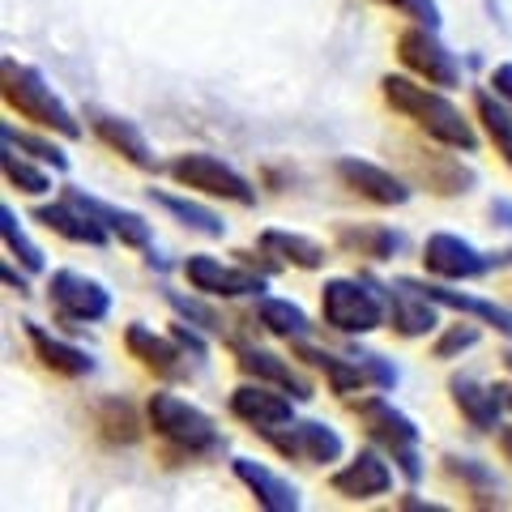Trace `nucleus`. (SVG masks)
I'll list each match as a JSON object with an SVG mask.
<instances>
[{
    "mask_svg": "<svg viewBox=\"0 0 512 512\" xmlns=\"http://www.w3.org/2000/svg\"><path fill=\"white\" fill-rule=\"evenodd\" d=\"M402 508H414V512H440L444 504H431V500H419V495H402Z\"/></svg>",
    "mask_w": 512,
    "mask_h": 512,
    "instance_id": "obj_44",
    "label": "nucleus"
},
{
    "mask_svg": "<svg viewBox=\"0 0 512 512\" xmlns=\"http://www.w3.org/2000/svg\"><path fill=\"white\" fill-rule=\"evenodd\" d=\"M205 299H210V295H205ZM205 299H197V295H180V291H167V303L175 308V316L192 320V325L205 329V333H227V320H222V312L210 308Z\"/></svg>",
    "mask_w": 512,
    "mask_h": 512,
    "instance_id": "obj_38",
    "label": "nucleus"
},
{
    "mask_svg": "<svg viewBox=\"0 0 512 512\" xmlns=\"http://www.w3.org/2000/svg\"><path fill=\"white\" fill-rule=\"evenodd\" d=\"M0 99H5L9 111H18L22 120H30L35 128H47V133H56L64 141H77L86 133L82 120L73 116V107L52 90V82H47L35 64H22L13 56L0 60Z\"/></svg>",
    "mask_w": 512,
    "mask_h": 512,
    "instance_id": "obj_2",
    "label": "nucleus"
},
{
    "mask_svg": "<svg viewBox=\"0 0 512 512\" xmlns=\"http://www.w3.org/2000/svg\"><path fill=\"white\" fill-rule=\"evenodd\" d=\"M47 303L64 325H99L111 316V291L82 269H52L47 274Z\"/></svg>",
    "mask_w": 512,
    "mask_h": 512,
    "instance_id": "obj_11",
    "label": "nucleus"
},
{
    "mask_svg": "<svg viewBox=\"0 0 512 512\" xmlns=\"http://www.w3.org/2000/svg\"><path fill=\"white\" fill-rule=\"evenodd\" d=\"M350 414L359 419L363 436L372 440V444H380L384 453L393 457L397 474H402L410 487H414V483H423L427 466H423V453H419V423H414L406 410H397L389 397L376 389V393L359 397V402H350Z\"/></svg>",
    "mask_w": 512,
    "mask_h": 512,
    "instance_id": "obj_5",
    "label": "nucleus"
},
{
    "mask_svg": "<svg viewBox=\"0 0 512 512\" xmlns=\"http://www.w3.org/2000/svg\"><path fill=\"white\" fill-rule=\"evenodd\" d=\"M0 171H5V184L26 192V197H47V192H52V167L35 163L30 154L13 150V146H5V154H0Z\"/></svg>",
    "mask_w": 512,
    "mask_h": 512,
    "instance_id": "obj_35",
    "label": "nucleus"
},
{
    "mask_svg": "<svg viewBox=\"0 0 512 512\" xmlns=\"http://www.w3.org/2000/svg\"><path fill=\"white\" fill-rule=\"evenodd\" d=\"M291 355L299 363H308L312 372L325 376V384L338 397L363 393V389L389 393V389H397V380H402L393 359L376 355V350H359V346L355 350H329V346H320L312 338H303V342H291Z\"/></svg>",
    "mask_w": 512,
    "mask_h": 512,
    "instance_id": "obj_3",
    "label": "nucleus"
},
{
    "mask_svg": "<svg viewBox=\"0 0 512 512\" xmlns=\"http://www.w3.org/2000/svg\"><path fill=\"white\" fill-rule=\"evenodd\" d=\"M146 419H150L154 436L180 457H218L222 448H227V436L214 427L210 414H205L201 406H192L188 397L171 393V389L150 393Z\"/></svg>",
    "mask_w": 512,
    "mask_h": 512,
    "instance_id": "obj_4",
    "label": "nucleus"
},
{
    "mask_svg": "<svg viewBox=\"0 0 512 512\" xmlns=\"http://www.w3.org/2000/svg\"><path fill=\"white\" fill-rule=\"evenodd\" d=\"M333 175H338L350 192H359L363 201L384 205V210H397V205H406L414 197V188L397 171L372 163V158H359V154H342L338 163H333Z\"/></svg>",
    "mask_w": 512,
    "mask_h": 512,
    "instance_id": "obj_16",
    "label": "nucleus"
},
{
    "mask_svg": "<svg viewBox=\"0 0 512 512\" xmlns=\"http://www.w3.org/2000/svg\"><path fill=\"white\" fill-rule=\"evenodd\" d=\"M414 158V167H419V180L431 188V192H440V197H457V192H470L478 184V175L474 167H466L457 158V150H419V154H410Z\"/></svg>",
    "mask_w": 512,
    "mask_h": 512,
    "instance_id": "obj_27",
    "label": "nucleus"
},
{
    "mask_svg": "<svg viewBox=\"0 0 512 512\" xmlns=\"http://www.w3.org/2000/svg\"><path fill=\"white\" fill-rule=\"evenodd\" d=\"M227 410L235 414L239 423H248L256 436H265V431L286 427V423L295 419V397L286 393V389H278V384L244 380V384H235V389H231Z\"/></svg>",
    "mask_w": 512,
    "mask_h": 512,
    "instance_id": "obj_13",
    "label": "nucleus"
},
{
    "mask_svg": "<svg viewBox=\"0 0 512 512\" xmlns=\"http://www.w3.org/2000/svg\"><path fill=\"white\" fill-rule=\"evenodd\" d=\"M448 397H453L457 414L474 431H500L504 427V402H500V393H495V384L461 372V376H448Z\"/></svg>",
    "mask_w": 512,
    "mask_h": 512,
    "instance_id": "obj_25",
    "label": "nucleus"
},
{
    "mask_svg": "<svg viewBox=\"0 0 512 512\" xmlns=\"http://www.w3.org/2000/svg\"><path fill=\"white\" fill-rule=\"evenodd\" d=\"M427 299H436L440 308L448 312H461V316H470L478 320V325H491L500 338L512 342V308H504V303H495V299H483V295H470V291H457V282H440V278H410Z\"/></svg>",
    "mask_w": 512,
    "mask_h": 512,
    "instance_id": "obj_18",
    "label": "nucleus"
},
{
    "mask_svg": "<svg viewBox=\"0 0 512 512\" xmlns=\"http://www.w3.org/2000/svg\"><path fill=\"white\" fill-rule=\"evenodd\" d=\"M380 5H389V9H397L402 18H410V22H423V26H436L440 30V5L436 0H380Z\"/></svg>",
    "mask_w": 512,
    "mask_h": 512,
    "instance_id": "obj_39",
    "label": "nucleus"
},
{
    "mask_svg": "<svg viewBox=\"0 0 512 512\" xmlns=\"http://www.w3.org/2000/svg\"><path fill=\"white\" fill-rule=\"evenodd\" d=\"M261 440L274 444L286 461H303V466H333V461L346 457L342 431L320 419H291L286 427L265 431Z\"/></svg>",
    "mask_w": 512,
    "mask_h": 512,
    "instance_id": "obj_12",
    "label": "nucleus"
},
{
    "mask_svg": "<svg viewBox=\"0 0 512 512\" xmlns=\"http://www.w3.org/2000/svg\"><path fill=\"white\" fill-rule=\"evenodd\" d=\"M444 470H448V478H457V483L474 495V504H483V508H500L504 504L500 500L504 483H500V474H495L487 461L466 457V453H448L444 457Z\"/></svg>",
    "mask_w": 512,
    "mask_h": 512,
    "instance_id": "obj_31",
    "label": "nucleus"
},
{
    "mask_svg": "<svg viewBox=\"0 0 512 512\" xmlns=\"http://www.w3.org/2000/svg\"><path fill=\"white\" fill-rule=\"evenodd\" d=\"M146 197L158 205V210H167L175 222H184L188 231H197L205 239H222V235H227V218H222L218 210H210V205L175 197V192H163V188H146Z\"/></svg>",
    "mask_w": 512,
    "mask_h": 512,
    "instance_id": "obj_30",
    "label": "nucleus"
},
{
    "mask_svg": "<svg viewBox=\"0 0 512 512\" xmlns=\"http://www.w3.org/2000/svg\"><path fill=\"white\" fill-rule=\"evenodd\" d=\"M320 320L342 333V338H367L389 325V312H384V291L376 278H325L320 286Z\"/></svg>",
    "mask_w": 512,
    "mask_h": 512,
    "instance_id": "obj_6",
    "label": "nucleus"
},
{
    "mask_svg": "<svg viewBox=\"0 0 512 512\" xmlns=\"http://www.w3.org/2000/svg\"><path fill=\"white\" fill-rule=\"evenodd\" d=\"M0 137H5V146L30 154V158H35V163H43V167H52V171H69V154H64V150L56 146L47 128H43V133H26V128L5 124V128H0Z\"/></svg>",
    "mask_w": 512,
    "mask_h": 512,
    "instance_id": "obj_36",
    "label": "nucleus"
},
{
    "mask_svg": "<svg viewBox=\"0 0 512 512\" xmlns=\"http://www.w3.org/2000/svg\"><path fill=\"white\" fill-rule=\"evenodd\" d=\"M495 393H500V402H504V410L512 414V380H495Z\"/></svg>",
    "mask_w": 512,
    "mask_h": 512,
    "instance_id": "obj_46",
    "label": "nucleus"
},
{
    "mask_svg": "<svg viewBox=\"0 0 512 512\" xmlns=\"http://www.w3.org/2000/svg\"><path fill=\"white\" fill-rule=\"evenodd\" d=\"M35 222H39V227H47L52 235L69 239V244H82V248H107L111 244V235H107L103 222L94 218L90 210H82L73 197H60L52 205H39Z\"/></svg>",
    "mask_w": 512,
    "mask_h": 512,
    "instance_id": "obj_24",
    "label": "nucleus"
},
{
    "mask_svg": "<svg viewBox=\"0 0 512 512\" xmlns=\"http://www.w3.org/2000/svg\"><path fill=\"white\" fill-rule=\"evenodd\" d=\"M491 218H495V227L512 231V197H495L491 201Z\"/></svg>",
    "mask_w": 512,
    "mask_h": 512,
    "instance_id": "obj_42",
    "label": "nucleus"
},
{
    "mask_svg": "<svg viewBox=\"0 0 512 512\" xmlns=\"http://www.w3.org/2000/svg\"><path fill=\"white\" fill-rule=\"evenodd\" d=\"M22 325H26L30 350H35V359L47 367V372H56V376H64V380H86V376L99 372V359H94L90 350L64 342L60 333L35 325V320H22Z\"/></svg>",
    "mask_w": 512,
    "mask_h": 512,
    "instance_id": "obj_22",
    "label": "nucleus"
},
{
    "mask_svg": "<svg viewBox=\"0 0 512 512\" xmlns=\"http://www.w3.org/2000/svg\"><path fill=\"white\" fill-rule=\"evenodd\" d=\"M0 239H5L9 261H18L26 274H43V269H47L43 248L26 235V227H22V218H18V210H13V205H0Z\"/></svg>",
    "mask_w": 512,
    "mask_h": 512,
    "instance_id": "obj_34",
    "label": "nucleus"
},
{
    "mask_svg": "<svg viewBox=\"0 0 512 512\" xmlns=\"http://www.w3.org/2000/svg\"><path fill=\"white\" fill-rule=\"evenodd\" d=\"M474 116H478V124H483V133L495 146V154L512 167V103L504 99V94H495L491 86L474 90Z\"/></svg>",
    "mask_w": 512,
    "mask_h": 512,
    "instance_id": "obj_32",
    "label": "nucleus"
},
{
    "mask_svg": "<svg viewBox=\"0 0 512 512\" xmlns=\"http://www.w3.org/2000/svg\"><path fill=\"white\" fill-rule=\"evenodd\" d=\"M180 274H184V282L192 286V291L210 295V299H261L265 282H269V274H261L256 265H248V261L227 265L222 256H210V252L184 256Z\"/></svg>",
    "mask_w": 512,
    "mask_h": 512,
    "instance_id": "obj_9",
    "label": "nucleus"
},
{
    "mask_svg": "<svg viewBox=\"0 0 512 512\" xmlns=\"http://www.w3.org/2000/svg\"><path fill=\"white\" fill-rule=\"evenodd\" d=\"M389 461L393 457L384 453L380 444L359 448V453L350 457L342 470L329 474V491L342 495V500H350V504H363V500H376V495H389L393 491V470H397V466H389Z\"/></svg>",
    "mask_w": 512,
    "mask_h": 512,
    "instance_id": "obj_14",
    "label": "nucleus"
},
{
    "mask_svg": "<svg viewBox=\"0 0 512 512\" xmlns=\"http://www.w3.org/2000/svg\"><path fill=\"white\" fill-rule=\"evenodd\" d=\"M397 60L406 64V73H414L427 86H440V90L461 86V60L448 52V43L440 39L436 26L410 22L402 35H397Z\"/></svg>",
    "mask_w": 512,
    "mask_h": 512,
    "instance_id": "obj_10",
    "label": "nucleus"
},
{
    "mask_svg": "<svg viewBox=\"0 0 512 512\" xmlns=\"http://www.w3.org/2000/svg\"><path fill=\"white\" fill-rule=\"evenodd\" d=\"M235 367L244 372V380H265V384H278L295 397V402H312L316 389L312 380L299 372L291 359H282L278 350H265V346H235Z\"/></svg>",
    "mask_w": 512,
    "mask_h": 512,
    "instance_id": "obj_19",
    "label": "nucleus"
},
{
    "mask_svg": "<svg viewBox=\"0 0 512 512\" xmlns=\"http://www.w3.org/2000/svg\"><path fill=\"white\" fill-rule=\"evenodd\" d=\"M64 197H73L82 210H90L94 218L107 227V235L111 239H120L124 248H137V252H150L154 248V227L141 214H133V210H124V205H111V201H103V197H94V192H82V188H64Z\"/></svg>",
    "mask_w": 512,
    "mask_h": 512,
    "instance_id": "obj_23",
    "label": "nucleus"
},
{
    "mask_svg": "<svg viewBox=\"0 0 512 512\" xmlns=\"http://www.w3.org/2000/svg\"><path fill=\"white\" fill-rule=\"evenodd\" d=\"M380 94L397 116L410 120L419 133H427V141H436V146H448L457 154H478V146H483L474 120L448 99V90L427 86L414 73H384Z\"/></svg>",
    "mask_w": 512,
    "mask_h": 512,
    "instance_id": "obj_1",
    "label": "nucleus"
},
{
    "mask_svg": "<svg viewBox=\"0 0 512 512\" xmlns=\"http://www.w3.org/2000/svg\"><path fill=\"white\" fill-rule=\"evenodd\" d=\"M504 367H508V376H512V346L504 350Z\"/></svg>",
    "mask_w": 512,
    "mask_h": 512,
    "instance_id": "obj_47",
    "label": "nucleus"
},
{
    "mask_svg": "<svg viewBox=\"0 0 512 512\" xmlns=\"http://www.w3.org/2000/svg\"><path fill=\"white\" fill-rule=\"evenodd\" d=\"M90 128L111 154H120L124 163H133L137 171H158L163 167L158 163V154H154V146H150V137L137 128V120L111 116V111H90Z\"/></svg>",
    "mask_w": 512,
    "mask_h": 512,
    "instance_id": "obj_20",
    "label": "nucleus"
},
{
    "mask_svg": "<svg viewBox=\"0 0 512 512\" xmlns=\"http://www.w3.org/2000/svg\"><path fill=\"white\" fill-rule=\"evenodd\" d=\"M380 291H384V312H389V325L384 329H393L397 338L414 342V338H427V333L440 329V303L427 299L410 278L380 282Z\"/></svg>",
    "mask_w": 512,
    "mask_h": 512,
    "instance_id": "obj_15",
    "label": "nucleus"
},
{
    "mask_svg": "<svg viewBox=\"0 0 512 512\" xmlns=\"http://www.w3.org/2000/svg\"><path fill=\"white\" fill-rule=\"evenodd\" d=\"M94 423H99V436L107 444H124V448L137 444L141 431L150 427V419H141L128 397H103V402L94 406Z\"/></svg>",
    "mask_w": 512,
    "mask_h": 512,
    "instance_id": "obj_33",
    "label": "nucleus"
},
{
    "mask_svg": "<svg viewBox=\"0 0 512 512\" xmlns=\"http://www.w3.org/2000/svg\"><path fill=\"white\" fill-rule=\"evenodd\" d=\"M333 239H338L342 252L363 256V261H372V265L397 261V256L406 252V235L393 227H380V222H338Z\"/></svg>",
    "mask_w": 512,
    "mask_h": 512,
    "instance_id": "obj_26",
    "label": "nucleus"
},
{
    "mask_svg": "<svg viewBox=\"0 0 512 512\" xmlns=\"http://www.w3.org/2000/svg\"><path fill=\"white\" fill-rule=\"evenodd\" d=\"M124 350L133 355L146 372H154L158 380H188L192 376V355L171 338V333H154L150 325H141V320H133V325L124 329Z\"/></svg>",
    "mask_w": 512,
    "mask_h": 512,
    "instance_id": "obj_17",
    "label": "nucleus"
},
{
    "mask_svg": "<svg viewBox=\"0 0 512 512\" xmlns=\"http://www.w3.org/2000/svg\"><path fill=\"white\" fill-rule=\"evenodd\" d=\"M231 474L248 487V495H252V500L261 504L265 512H299V508H303L299 487L291 483V478H282L278 470H269L265 461H256V457H235V461H231Z\"/></svg>",
    "mask_w": 512,
    "mask_h": 512,
    "instance_id": "obj_21",
    "label": "nucleus"
},
{
    "mask_svg": "<svg viewBox=\"0 0 512 512\" xmlns=\"http://www.w3.org/2000/svg\"><path fill=\"white\" fill-rule=\"evenodd\" d=\"M504 265H512V252H483L453 231H436L423 239V269L440 282H474Z\"/></svg>",
    "mask_w": 512,
    "mask_h": 512,
    "instance_id": "obj_8",
    "label": "nucleus"
},
{
    "mask_svg": "<svg viewBox=\"0 0 512 512\" xmlns=\"http://www.w3.org/2000/svg\"><path fill=\"white\" fill-rule=\"evenodd\" d=\"M491 90L504 94V99L512 103V60H504V64H495L491 69Z\"/></svg>",
    "mask_w": 512,
    "mask_h": 512,
    "instance_id": "obj_41",
    "label": "nucleus"
},
{
    "mask_svg": "<svg viewBox=\"0 0 512 512\" xmlns=\"http://www.w3.org/2000/svg\"><path fill=\"white\" fill-rule=\"evenodd\" d=\"M256 252L274 256L278 265H291V269H320L329 261L320 239L303 235V231H286V227H265L256 235Z\"/></svg>",
    "mask_w": 512,
    "mask_h": 512,
    "instance_id": "obj_28",
    "label": "nucleus"
},
{
    "mask_svg": "<svg viewBox=\"0 0 512 512\" xmlns=\"http://www.w3.org/2000/svg\"><path fill=\"white\" fill-rule=\"evenodd\" d=\"M483 342V329H478V320H461V325H444L436 329V342H431V359H461L466 350H474Z\"/></svg>",
    "mask_w": 512,
    "mask_h": 512,
    "instance_id": "obj_37",
    "label": "nucleus"
},
{
    "mask_svg": "<svg viewBox=\"0 0 512 512\" xmlns=\"http://www.w3.org/2000/svg\"><path fill=\"white\" fill-rule=\"evenodd\" d=\"M171 338L180 342V346H184V350H188V355L197 359V363H205V355H210V342H205V329H197V325H192V320H184V316L171 325Z\"/></svg>",
    "mask_w": 512,
    "mask_h": 512,
    "instance_id": "obj_40",
    "label": "nucleus"
},
{
    "mask_svg": "<svg viewBox=\"0 0 512 512\" xmlns=\"http://www.w3.org/2000/svg\"><path fill=\"white\" fill-rule=\"evenodd\" d=\"M0 278H5V286H9V291H18V295H30V282H26V274H18V269H13L9 261L0 265Z\"/></svg>",
    "mask_w": 512,
    "mask_h": 512,
    "instance_id": "obj_43",
    "label": "nucleus"
},
{
    "mask_svg": "<svg viewBox=\"0 0 512 512\" xmlns=\"http://www.w3.org/2000/svg\"><path fill=\"white\" fill-rule=\"evenodd\" d=\"M167 175L180 188L197 192V197L231 201V205H244V210H252V205H256V184L248 180L244 171H235L231 163H222V158L210 154V150L175 154L171 163H167Z\"/></svg>",
    "mask_w": 512,
    "mask_h": 512,
    "instance_id": "obj_7",
    "label": "nucleus"
},
{
    "mask_svg": "<svg viewBox=\"0 0 512 512\" xmlns=\"http://www.w3.org/2000/svg\"><path fill=\"white\" fill-rule=\"evenodd\" d=\"M495 444H500L504 461H512V427H500V431H495Z\"/></svg>",
    "mask_w": 512,
    "mask_h": 512,
    "instance_id": "obj_45",
    "label": "nucleus"
},
{
    "mask_svg": "<svg viewBox=\"0 0 512 512\" xmlns=\"http://www.w3.org/2000/svg\"><path fill=\"white\" fill-rule=\"evenodd\" d=\"M252 316H256V325H261L265 333H274V338H282V342H303V338H312V316L299 308V303H291V299H278V295H261L256 299V308H252Z\"/></svg>",
    "mask_w": 512,
    "mask_h": 512,
    "instance_id": "obj_29",
    "label": "nucleus"
}]
</instances>
